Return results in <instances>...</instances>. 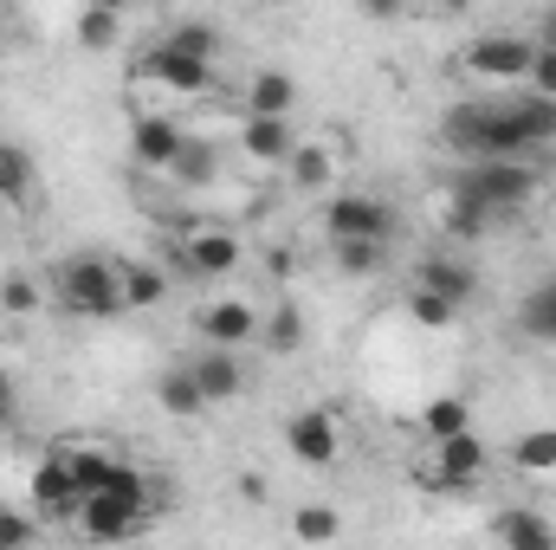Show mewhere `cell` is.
Returning a JSON list of instances; mask_svg holds the SVG:
<instances>
[{"mask_svg":"<svg viewBox=\"0 0 556 550\" xmlns=\"http://www.w3.org/2000/svg\"><path fill=\"white\" fill-rule=\"evenodd\" d=\"M538 188H544L538 162H466V168L453 175V195L472 201L485 221H511V214H525V208L538 201Z\"/></svg>","mask_w":556,"mask_h":550,"instance_id":"6da1fadb","label":"cell"},{"mask_svg":"<svg viewBox=\"0 0 556 550\" xmlns=\"http://www.w3.org/2000/svg\"><path fill=\"white\" fill-rule=\"evenodd\" d=\"M59 304L72 317H91V324L124 317V278H117V266L104 253H78V260L59 266Z\"/></svg>","mask_w":556,"mask_h":550,"instance_id":"7a4b0ae2","label":"cell"},{"mask_svg":"<svg viewBox=\"0 0 556 550\" xmlns=\"http://www.w3.org/2000/svg\"><path fill=\"white\" fill-rule=\"evenodd\" d=\"M324 234H330V247H343V240H395V208L382 201V195H363V188H343V195H330L324 201Z\"/></svg>","mask_w":556,"mask_h":550,"instance_id":"3957f363","label":"cell"},{"mask_svg":"<svg viewBox=\"0 0 556 550\" xmlns=\"http://www.w3.org/2000/svg\"><path fill=\"white\" fill-rule=\"evenodd\" d=\"M531 52H538L531 33H479V39L459 52V65H466L472 85H525Z\"/></svg>","mask_w":556,"mask_h":550,"instance_id":"277c9868","label":"cell"},{"mask_svg":"<svg viewBox=\"0 0 556 550\" xmlns=\"http://www.w3.org/2000/svg\"><path fill=\"white\" fill-rule=\"evenodd\" d=\"M485 466H492V447L466 427V434H453V440L433 447V460L420 466L415 479L427 486V492H466L472 479H485Z\"/></svg>","mask_w":556,"mask_h":550,"instance_id":"5b68a950","label":"cell"},{"mask_svg":"<svg viewBox=\"0 0 556 550\" xmlns=\"http://www.w3.org/2000/svg\"><path fill=\"white\" fill-rule=\"evenodd\" d=\"M175 273L181 278H227L240 260H247V247H240V234L233 227H188L181 240H175Z\"/></svg>","mask_w":556,"mask_h":550,"instance_id":"8992f818","label":"cell"},{"mask_svg":"<svg viewBox=\"0 0 556 550\" xmlns=\"http://www.w3.org/2000/svg\"><path fill=\"white\" fill-rule=\"evenodd\" d=\"M72 525L85 532V545H130L142 525H149V505L117 499V492H98V499H85V505H78V518H72Z\"/></svg>","mask_w":556,"mask_h":550,"instance_id":"52a82bcc","label":"cell"},{"mask_svg":"<svg viewBox=\"0 0 556 550\" xmlns=\"http://www.w3.org/2000/svg\"><path fill=\"white\" fill-rule=\"evenodd\" d=\"M285 447H291V460L298 466H337L343 460V427H337V414L330 409H298L285 421Z\"/></svg>","mask_w":556,"mask_h":550,"instance_id":"ba28073f","label":"cell"},{"mask_svg":"<svg viewBox=\"0 0 556 550\" xmlns=\"http://www.w3.org/2000/svg\"><path fill=\"white\" fill-rule=\"evenodd\" d=\"M260 324H266V317H260L247 298H207V304L194 311V330H201V343H207V350H233V357H240V350L260 337Z\"/></svg>","mask_w":556,"mask_h":550,"instance_id":"9c48e42d","label":"cell"},{"mask_svg":"<svg viewBox=\"0 0 556 550\" xmlns=\"http://www.w3.org/2000/svg\"><path fill=\"white\" fill-rule=\"evenodd\" d=\"M26 505H33V518H78L85 492H78V479H72V466H65L59 447L33 466V479H26Z\"/></svg>","mask_w":556,"mask_h":550,"instance_id":"30bf717a","label":"cell"},{"mask_svg":"<svg viewBox=\"0 0 556 550\" xmlns=\"http://www.w3.org/2000/svg\"><path fill=\"white\" fill-rule=\"evenodd\" d=\"M142 78L149 85H162L168 98H207V91H220V72L214 65H201V59H181V52H142Z\"/></svg>","mask_w":556,"mask_h":550,"instance_id":"8fae6325","label":"cell"},{"mask_svg":"<svg viewBox=\"0 0 556 550\" xmlns=\"http://www.w3.org/2000/svg\"><path fill=\"white\" fill-rule=\"evenodd\" d=\"M188 376H194V389H201L207 409L247 396V363H240L233 350H201V357H188Z\"/></svg>","mask_w":556,"mask_h":550,"instance_id":"7c38bea8","label":"cell"},{"mask_svg":"<svg viewBox=\"0 0 556 550\" xmlns=\"http://www.w3.org/2000/svg\"><path fill=\"white\" fill-rule=\"evenodd\" d=\"M188 149V130L175 124V117H162V111H149L130 124V155H137V168H175V155Z\"/></svg>","mask_w":556,"mask_h":550,"instance_id":"4fadbf2b","label":"cell"},{"mask_svg":"<svg viewBox=\"0 0 556 550\" xmlns=\"http://www.w3.org/2000/svg\"><path fill=\"white\" fill-rule=\"evenodd\" d=\"M298 142L304 137L291 130V117H247V124H240V155L260 162V168H285Z\"/></svg>","mask_w":556,"mask_h":550,"instance_id":"5bb4252c","label":"cell"},{"mask_svg":"<svg viewBox=\"0 0 556 550\" xmlns=\"http://www.w3.org/2000/svg\"><path fill=\"white\" fill-rule=\"evenodd\" d=\"M240 111H247V117H291V111H298V78L278 72V65L253 72L247 91H240Z\"/></svg>","mask_w":556,"mask_h":550,"instance_id":"9a60e30c","label":"cell"},{"mask_svg":"<svg viewBox=\"0 0 556 550\" xmlns=\"http://www.w3.org/2000/svg\"><path fill=\"white\" fill-rule=\"evenodd\" d=\"M59 453H65V466H72V479H78L85 499H98V492L111 486V473L124 466V453H111L104 440H65Z\"/></svg>","mask_w":556,"mask_h":550,"instance_id":"2e32d148","label":"cell"},{"mask_svg":"<svg viewBox=\"0 0 556 550\" xmlns=\"http://www.w3.org/2000/svg\"><path fill=\"white\" fill-rule=\"evenodd\" d=\"M492 538H498V550H556V525L531 505H505L492 518Z\"/></svg>","mask_w":556,"mask_h":550,"instance_id":"e0dca14e","label":"cell"},{"mask_svg":"<svg viewBox=\"0 0 556 550\" xmlns=\"http://www.w3.org/2000/svg\"><path fill=\"white\" fill-rule=\"evenodd\" d=\"M72 46H78V52H111V46H124V13L104 7V0L78 7V13H72Z\"/></svg>","mask_w":556,"mask_h":550,"instance_id":"ac0fdd59","label":"cell"},{"mask_svg":"<svg viewBox=\"0 0 556 550\" xmlns=\"http://www.w3.org/2000/svg\"><path fill=\"white\" fill-rule=\"evenodd\" d=\"M415 291H433V298H446V304H466L472 291H479V278L466 260H420L415 266Z\"/></svg>","mask_w":556,"mask_h":550,"instance_id":"d6986e66","label":"cell"},{"mask_svg":"<svg viewBox=\"0 0 556 550\" xmlns=\"http://www.w3.org/2000/svg\"><path fill=\"white\" fill-rule=\"evenodd\" d=\"M162 52H181V59L214 65V59L227 52V39H220V26H214V20H175V26L162 33Z\"/></svg>","mask_w":556,"mask_h":550,"instance_id":"ffe728a7","label":"cell"},{"mask_svg":"<svg viewBox=\"0 0 556 550\" xmlns=\"http://www.w3.org/2000/svg\"><path fill=\"white\" fill-rule=\"evenodd\" d=\"M330 168H337L330 142H298V149H291V162H285V175H291V188H298V195H324V188H330Z\"/></svg>","mask_w":556,"mask_h":550,"instance_id":"44dd1931","label":"cell"},{"mask_svg":"<svg viewBox=\"0 0 556 550\" xmlns=\"http://www.w3.org/2000/svg\"><path fill=\"white\" fill-rule=\"evenodd\" d=\"M466 427H472V402H466V396H433V402L420 409L427 447H440V440H453V434H466Z\"/></svg>","mask_w":556,"mask_h":550,"instance_id":"7402d4cb","label":"cell"},{"mask_svg":"<svg viewBox=\"0 0 556 550\" xmlns=\"http://www.w3.org/2000/svg\"><path fill=\"white\" fill-rule=\"evenodd\" d=\"M117 278H124V311H155V304L168 298V273H162V266L124 260V266H117Z\"/></svg>","mask_w":556,"mask_h":550,"instance_id":"603a6c76","label":"cell"},{"mask_svg":"<svg viewBox=\"0 0 556 550\" xmlns=\"http://www.w3.org/2000/svg\"><path fill=\"white\" fill-rule=\"evenodd\" d=\"M155 402L175 414V421H201V414H207L201 389H194V376H188V363H181V370H162V376H155Z\"/></svg>","mask_w":556,"mask_h":550,"instance_id":"cb8c5ba5","label":"cell"},{"mask_svg":"<svg viewBox=\"0 0 556 550\" xmlns=\"http://www.w3.org/2000/svg\"><path fill=\"white\" fill-rule=\"evenodd\" d=\"M291 538H298V545H337V538H343V512L324 505V499H311V505L291 512Z\"/></svg>","mask_w":556,"mask_h":550,"instance_id":"d4e9b609","label":"cell"},{"mask_svg":"<svg viewBox=\"0 0 556 550\" xmlns=\"http://www.w3.org/2000/svg\"><path fill=\"white\" fill-rule=\"evenodd\" d=\"M260 343H266L273 357H298V350H304V311H298L291 298H278V311L260 324Z\"/></svg>","mask_w":556,"mask_h":550,"instance_id":"484cf974","label":"cell"},{"mask_svg":"<svg viewBox=\"0 0 556 550\" xmlns=\"http://www.w3.org/2000/svg\"><path fill=\"white\" fill-rule=\"evenodd\" d=\"M511 466H518L525 479L556 473V427H531V434H518V440H511Z\"/></svg>","mask_w":556,"mask_h":550,"instance_id":"4316f807","label":"cell"},{"mask_svg":"<svg viewBox=\"0 0 556 550\" xmlns=\"http://www.w3.org/2000/svg\"><path fill=\"white\" fill-rule=\"evenodd\" d=\"M518 324H525V337H544V343H556V278H544V285H531V291H525Z\"/></svg>","mask_w":556,"mask_h":550,"instance_id":"83f0119b","label":"cell"},{"mask_svg":"<svg viewBox=\"0 0 556 550\" xmlns=\"http://www.w3.org/2000/svg\"><path fill=\"white\" fill-rule=\"evenodd\" d=\"M33 195V162H26V149L20 142H0V201H26Z\"/></svg>","mask_w":556,"mask_h":550,"instance_id":"f1b7e54d","label":"cell"},{"mask_svg":"<svg viewBox=\"0 0 556 550\" xmlns=\"http://www.w3.org/2000/svg\"><path fill=\"white\" fill-rule=\"evenodd\" d=\"M330 253H337V273H350V278L382 273V260H389L382 240H343V247H330Z\"/></svg>","mask_w":556,"mask_h":550,"instance_id":"f546056e","label":"cell"},{"mask_svg":"<svg viewBox=\"0 0 556 550\" xmlns=\"http://www.w3.org/2000/svg\"><path fill=\"white\" fill-rule=\"evenodd\" d=\"M175 182H188V188H201V182H214L220 175V162H214V142H194L188 137V149L175 155V168H168Z\"/></svg>","mask_w":556,"mask_h":550,"instance_id":"4dcf8cb0","label":"cell"},{"mask_svg":"<svg viewBox=\"0 0 556 550\" xmlns=\"http://www.w3.org/2000/svg\"><path fill=\"white\" fill-rule=\"evenodd\" d=\"M39 304H46V291H39L26 273H7V278H0V311H7V317H33Z\"/></svg>","mask_w":556,"mask_h":550,"instance_id":"1f68e13d","label":"cell"},{"mask_svg":"<svg viewBox=\"0 0 556 550\" xmlns=\"http://www.w3.org/2000/svg\"><path fill=\"white\" fill-rule=\"evenodd\" d=\"M446 234H453V240H485V234H492V221H485L472 201L446 195Z\"/></svg>","mask_w":556,"mask_h":550,"instance_id":"d6a6232c","label":"cell"},{"mask_svg":"<svg viewBox=\"0 0 556 550\" xmlns=\"http://www.w3.org/2000/svg\"><path fill=\"white\" fill-rule=\"evenodd\" d=\"M408 317H415L420 330H446V324L459 317V304H446V298H433V291H408Z\"/></svg>","mask_w":556,"mask_h":550,"instance_id":"836d02e7","label":"cell"},{"mask_svg":"<svg viewBox=\"0 0 556 550\" xmlns=\"http://www.w3.org/2000/svg\"><path fill=\"white\" fill-rule=\"evenodd\" d=\"M0 550H39V518H20L13 505H0Z\"/></svg>","mask_w":556,"mask_h":550,"instance_id":"e575fe53","label":"cell"},{"mask_svg":"<svg viewBox=\"0 0 556 550\" xmlns=\"http://www.w3.org/2000/svg\"><path fill=\"white\" fill-rule=\"evenodd\" d=\"M525 98H544V104H556V52H531V72H525Z\"/></svg>","mask_w":556,"mask_h":550,"instance_id":"d590c367","label":"cell"},{"mask_svg":"<svg viewBox=\"0 0 556 550\" xmlns=\"http://www.w3.org/2000/svg\"><path fill=\"white\" fill-rule=\"evenodd\" d=\"M531 46L556 52V7H538V20H531Z\"/></svg>","mask_w":556,"mask_h":550,"instance_id":"8d00e7d4","label":"cell"},{"mask_svg":"<svg viewBox=\"0 0 556 550\" xmlns=\"http://www.w3.org/2000/svg\"><path fill=\"white\" fill-rule=\"evenodd\" d=\"M538 175H544V188H556V149H544V162H538Z\"/></svg>","mask_w":556,"mask_h":550,"instance_id":"74e56055","label":"cell"},{"mask_svg":"<svg viewBox=\"0 0 556 550\" xmlns=\"http://www.w3.org/2000/svg\"><path fill=\"white\" fill-rule=\"evenodd\" d=\"M7 421H13V402H0V427H7Z\"/></svg>","mask_w":556,"mask_h":550,"instance_id":"f35d334b","label":"cell"},{"mask_svg":"<svg viewBox=\"0 0 556 550\" xmlns=\"http://www.w3.org/2000/svg\"><path fill=\"white\" fill-rule=\"evenodd\" d=\"M0 402H7V363H0Z\"/></svg>","mask_w":556,"mask_h":550,"instance_id":"ab89813d","label":"cell"}]
</instances>
